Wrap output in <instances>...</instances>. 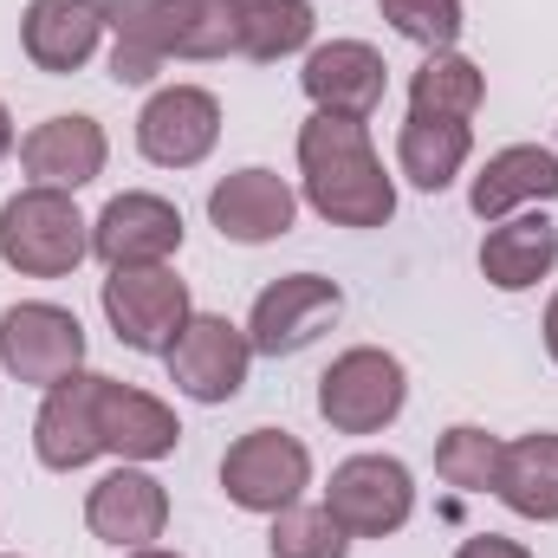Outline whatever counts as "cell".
<instances>
[{
  "label": "cell",
  "mask_w": 558,
  "mask_h": 558,
  "mask_svg": "<svg viewBox=\"0 0 558 558\" xmlns=\"http://www.w3.org/2000/svg\"><path fill=\"white\" fill-rule=\"evenodd\" d=\"M299 175L312 215H325L331 228H390L397 215V182L384 175V156L364 118L312 111L299 124Z\"/></svg>",
  "instance_id": "6da1fadb"
},
{
  "label": "cell",
  "mask_w": 558,
  "mask_h": 558,
  "mask_svg": "<svg viewBox=\"0 0 558 558\" xmlns=\"http://www.w3.org/2000/svg\"><path fill=\"white\" fill-rule=\"evenodd\" d=\"M92 254V221L65 189H20L0 202V260L26 279H65Z\"/></svg>",
  "instance_id": "7a4b0ae2"
},
{
  "label": "cell",
  "mask_w": 558,
  "mask_h": 558,
  "mask_svg": "<svg viewBox=\"0 0 558 558\" xmlns=\"http://www.w3.org/2000/svg\"><path fill=\"white\" fill-rule=\"evenodd\" d=\"M403 403H410V371L384 344H351L318 377V416L338 435H377L403 416Z\"/></svg>",
  "instance_id": "3957f363"
},
{
  "label": "cell",
  "mask_w": 558,
  "mask_h": 558,
  "mask_svg": "<svg viewBox=\"0 0 558 558\" xmlns=\"http://www.w3.org/2000/svg\"><path fill=\"white\" fill-rule=\"evenodd\" d=\"M0 371L13 384L52 390L72 371H85V325L78 312L52 305V299H20L0 312Z\"/></svg>",
  "instance_id": "277c9868"
},
{
  "label": "cell",
  "mask_w": 558,
  "mask_h": 558,
  "mask_svg": "<svg viewBox=\"0 0 558 558\" xmlns=\"http://www.w3.org/2000/svg\"><path fill=\"white\" fill-rule=\"evenodd\" d=\"M162 364H169V384L189 403H234L247 390L254 344H247V325H234L221 312H189V325L175 331Z\"/></svg>",
  "instance_id": "5b68a950"
},
{
  "label": "cell",
  "mask_w": 558,
  "mask_h": 558,
  "mask_svg": "<svg viewBox=\"0 0 558 558\" xmlns=\"http://www.w3.org/2000/svg\"><path fill=\"white\" fill-rule=\"evenodd\" d=\"M325 507L351 539H390L416 513V481L397 454H351L325 481Z\"/></svg>",
  "instance_id": "8992f818"
},
{
  "label": "cell",
  "mask_w": 558,
  "mask_h": 558,
  "mask_svg": "<svg viewBox=\"0 0 558 558\" xmlns=\"http://www.w3.org/2000/svg\"><path fill=\"white\" fill-rule=\"evenodd\" d=\"M305 487H312V454L286 428H247L221 454V494L241 513H286V507H299Z\"/></svg>",
  "instance_id": "52a82bcc"
},
{
  "label": "cell",
  "mask_w": 558,
  "mask_h": 558,
  "mask_svg": "<svg viewBox=\"0 0 558 558\" xmlns=\"http://www.w3.org/2000/svg\"><path fill=\"white\" fill-rule=\"evenodd\" d=\"M105 318H111V331H118V344H131V351H169L175 344V331L189 325V286L169 274V267H111L105 279Z\"/></svg>",
  "instance_id": "ba28073f"
},
{
  "label": "cell",
  "mask_w": 558,
  "mask_h": 558,
  "mask_svg": "<svg viewBox=\"0 0 558 558\" xmlns=\"http://www.w3.org/2000/svg\"><path fill=\"white\" fill-rule=\"evenodd\" d=\"M338 312H344L338 279L286 274L254 299V312H247V344H254V357H299L325 325H338Z\"/></svg>",
  "instance_id": "9c48e42d"
},
{
  "label": "cell",
  "mask_w": 558,
  "mask_h": 558,
  "mask_svg": "<svg viewBox=\"0 0 558 558\" xmlns=\"http://www.w3.org/2000/svg\"><path fill=\"white\" fill-rule=\"evenodd\" d=\"M221 143V98L202 85H162L137 111V149L156 169H195Z\"/></svg>",
  "instance_id": "30bf717a"
},
{
  "label": "cell",
  "mask_w": 558,
  "mask_h": 558,
  "mask_svg": "<svg viewBox=\"0 0 558 558\" xmlns=\"http://www.w3.org/2000/svg\"><path fill=\"white\" fill-rule=\"evenodd\" d=\"M92 254L105 267H162L169 254H182V208L149 189L111 195L92 221Z\"/></svg>",
  "instance_id": "8fae6325"
},
{
  "label": "cell",
  "mask_w": 558,
  "mask_h": 558,
  "mask_svg": "<svg viewBox=\"0 0 558 558\" xmlns=\"http://www.w3.org/2000/svg\"><path fill=\"white\" fill-rule=\"evenodd\" d=\"M299 85H305V98H312L318 111H331V118H364V124H371V111H377L384 92H390V65H384V52L364 46V39H325V46L305 52Z\"/></svg>",
  "instance_id": "7c38bea8"
},
{
  "label": "cell",
  "mask_w": 558,
  "mask_h": 558,
  "mask_svg": "<svg viewBox=\"0 0 558 558\" xmlns=\"http://www.w3.org/2000/svg\"><path fill=\"white\" fill-rule=\"evenodd\" d=\"M208 221L221 228V241H241V247H267L279 234H292L299 221V195L292 182L274 169H234L208 189Z\"/></svg>",
  "instance_id": "4fadbf2b"
},
{
  "label": "cell",
  "mask_w": 558,
  "mask_h": 558,
  "mask_svg": "<svg viewBox=\"0 0 558 558\" xmlns=\"http://www.w3.org/2000/svg\"><path fill=\"white\" fill-rule=\"evenodd\" d=\"M98 384H105L98 371H72L65 384L46 390L39 416H33V454H39V468L78 474V468H92L105 454V441H98Z\"/></svg>",
  "instance_id": "5bb4252c"
},
{
  "label": "cell",
  "mask_w": 558,
  "mask_h": 558,
  "mask_svg": "<svg viewBox=\"0 0 558 558\" xmlns=\"http://www.w3.org/2000/svg\"><path fill=\"white\" fill-rule=\"evenodd\" d=\"M85 526L118 546V553H137V546H156L162 526H169V487L156 474H143L137 461L111 468L92 494H85Z\"/></svg>",
  "instance_id": "9a60e30c"
},
{
  "label": "cell",
  "mask_w": 558,
  "mask_h": 558,
  "mask_svg": "<svg viewBox=\"0 0 558 558\" xmlns=\"http://www.w3.org/2000/svg\"><path fill=\"white\" fill-rule=\"evenodd\" d=\"M105 156H111V137H105V124L98 118H46V124H33L26 137H20V162H26V175H33V189H65V195H78L85 182H98L105 175Z\"/></svg>",
  "instance_id": "2e32d148"
},
{
  "label": "cell",
  "mask_w": 558,
  "mask_h": 558,
  "mask_svg": "<svg viewBox=\"0 0 558 558\" xmlns=\"http://www.w3.org/2000/svg\"><path fill=\"white\" fill-rule=\"evenodd\" d=\"M20 46L39 72L65 78L78 65H92V52L105 46V0H26L20 13Z\"/></svg>",
  "instance_id": "e0dca14e"
},
{
  "label": "cell",
  "mask_w": 558,
  "mask_h": 558,
  "mask_svg": "<svg viewBox=\"0 0 558 558\" xmlns=\"http://www.w3.org/2000/svg\"><path fill=\"white\" fill-rule=\"evenodd\" d=\"M98 441H105V454H118V461H162V454H175V441H182V422L175 410L162 403V397H149L137 384H118V377H105L98 384Z\"/></svg>",
  "instance_id": "ac0fdd59"
},
{
  "label": "cell",
  "mask_w": 558,
  "mask_h": 558,
  "mask_svg": "<svg viewBox=\"0 0 558 558\" xmlns=\"http://www.w3.org/2000/svg\"><path fill=\"white\" fill-rule=\"evenodd\" d=\"M533 202H558V149H546V143H507L468 182V208L481 221H507Z\"/></svg>",
  "instance_id": "d6986e66"
},
{
  "label": "cell",
  "mask_w": 558,
  "mask_h": 558,
  "mask_svg": "<svg viewBox=\"0 0 558 558\" xmlns=\"http://www.w3.org/2000/svg\"><path fill=\"white\" fill-rule=\"evenodd\" d=\"M558 267V221H546L539 208H520L507 221L487 228L481 241V279L500 292H526Z\"/></svg>",
  "instance_id": "ffe728a7"
},
{
  "label": "cell",
  "mask_w": 558,
  "mask_h": 558,
  "mask_svg": "<svg viewBox=\"0 0 558 558\" xmlns=\"http://www.w3.org/2000/svg\"><path fill=\"white\" fill-rule=\"evenodd\" d=\"M156 33L169 59L241 52V0H156Z\"/></svg>",
  "instance_id": "44dd1931"
},
{
  "label": "cell",
  "mask_w": 558,
  "mask_h": 558,
  "mask_svg": "<svg viewBox=\"0 0 558 558\" xmlns=\"http://www.w3.org/2000/svg\"><path fill=\"white\" fill-rule=\"evenodd\" d=\"M468 156H474V131L454 124V118H410L397 131V169L422 195H441L468 169Z\"/></svg>",
  "instance_id": "7402d4cb"
},
{
  "label": "cell",
  "mask_w": 558,
  "mask_h": 558,
  "mask_svg": "<svg viewBox=\"0 0 558 558\" xmlns=\"http://www.w3.org/2000/svg\"><path fill=\"white\" fill-rule=\"evenodd\" d=\"M494 494H500L520 520L553 526L558 520V435L553 428L507 441V454H500V487H494Z\"/></svg>",
  "instance_id": "603a6c76"
},
{
  "label": "cell",
  "mask_w": 558,
  "mask_h": 558,
  "mask_svg": "<svg viewBox=\"0 0 558 558\" xmlns=\"http://www.w3.org/2000/svg\"><path fill=\"white\" fill-rule=\"evenodd\" d=\"M487 98V72L461 52H428L410 78V118H454V124H474Z\"/></svg>",
  "instance_id": "cb8c5ba5"
},
{
  "label": "cell",
  "mask_w": 558,
  "mask_h": 558,
  "mask_svg": "<svg viewBox=\"0 0 558 558\" xmlns=\"http://www.w3.org/2000/svg\"><path fill=\"white\" fill-rule=\"evenodd\" d=\"M105 33H111V78L118 85H149L169 52L156 33V0H105Z\"/></svg>",
  "instance_id": "d4e9b609"
},
{
  "label": "cell",
  "mask_w": 558,
  "mask_h": 558,
  "mask_svg": "<svg viewBox=\"0 0 558 558\" xmlns=\"http://www.w3.org/2000/svg\"><path fill=\"white\" fill-rule=\"evenodd\" d=\"M312 33H318L312 0H241V52L260 59V65L305 52Z\"/></svg>",
  "instance_id": "484cf974"
},
{
  "label": "cell",
  "mask_w": 558,
  "mask_h": 558,
  "mask_svg": "<svg viewBox=\"0 0 558 558\" xmlns=\"http://www.w3.org/2000/svg\"><path fill=\"white\" fill-rule=\"evenodd\" d=\"M500 454H507L500 435H487V428H474V422H454V428L435 441V474H441L448 487H461V494H494V487H500Z\"/></svg>",
  "instance_id": "4316f807"
},
{
  "label": "cell",
  "mask_w": 558,
  "mask_h": 558,
  "mask_svg": "<svg viewBox=\"0 0 558 558\" xmlns=\"http://www.w3.org/2000/svg\"><path fill=\"white\" fill-rule=\"evenodd\" d=\"M267 553L274 558H344L351 553V533L331 520V507H286L274 513V533H267Z\"/></svg>",
  "instance_id": "83f0119b"
},
{
  "label": "cell",
  "mask_w": 558,
  "mask_h": 558,
  "mask_svg": "<svg viewBox=\"0 0 558 558\" xmlns=\"http://www.w3.org/2000/svg\"><path fill=\"white\" fill-rule=\"evenodd\" d=\"M377 7H384V20H390L403 39H416L422 52H454V39H461V26H468L461 0H377Z\"/></svg>",
  "instance_id": "f1b7e54d"
},
{
  "label": "cell",
  "mask_w": 558,
  "mask_h": 558,
  "mask_svg": "<svg viewBox=\"0 0 558 558\" xmlns=\"http://www.w3.org/2000/svg\"><path fill=\"white\" fill-rule=\"evenodd\" d=\"M454 558H533V546H520V539H507V533H474V539H461Z\"/></svg>",
  "instance_id": "f546056e"
},
{
  "label": "cell",
  "mask_w": 558,
  "mask_h": 558,
  "mask_svg": "<svg viewBox=\"0 0 558 558\" xmlns=\"http://www.w3.org/2000/svg\"><path fill=\"white\" fill-rule=\"evenodd\" d=\"M546 357L558 364V292H553V305H546Z\"/></svg>",
  "instance_id": "4dcf8cb0"
},
{
  "label": "cell",
  "mask_w": 558,
  "mask_h": 558,
  "mask_svg": "<svg viewBox=\"0 0 558 558\" xmlns=\"http://www.w3.org/2000/svg\"><path fill=\"white\" fill-rule=\"evenodd\" d=\"M13 143H20V137H13V118H7V105H0V162L13 156Z\"/></svg>",
  "instance_id": "1f68e13d"
},
{
  "label": "cell",
  "mask_w": 558,
  "mask_h": 558,
  "mask_svg": "<svg viewBox=\"0 0 558 558\" xmlns=\"http://www.w3.org/2000/svg\"><path fill=\"white\" fill-rule=\"evenodd\" d=\"M131 558H182V553H162V546H137Z\"/></svg>",
  "instance_id": "d6a6232c"
}]
</instances>
